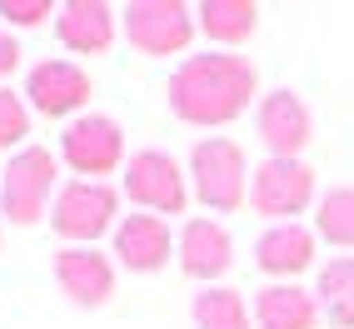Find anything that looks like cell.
Returning a JSON list of instances; mask_svg holds the SVG:
<instances>
[{"label":"cell","instance_id":"obj_11","mask_svg":"<svg viewBox=\"0 0 354 329\" xmlns=\"http://www.w3.org/2000/svg\"><path fill=\"white\" fill-rule=\"evenodd\" d=\"M50 274L75 310H100L115 294V260L100 254L95 245H60L50 260Z\"/></svg>","mask_w":354,"mask_h":329},{"label":"cell","instance_id":"obj_9","mask_svg":"<svg viewBox=\"0 0 354 329\" xmlns=\"http://www.w3.org/2000/svg\"><path fill=\"white\" fill-rule=\"evenodd\" d=\"M26 105L35 115H45V120H75V115H85L90 95H95V85H90V70L75 65V60H60V55H45L26 70Z\"/></svg>","mask_w":354,"mask_h":329},{"label":"cell","instance_id":"obj_22","mask_svg":"<svg viewBox=\"0 0 354 329\" xmlns=\"http://www.w3.org/2000/svg\"><path fill=\"white\" fill-rule=\"evenodd\" d=\"M60 6H50V0H0V15H6V26L15 30H35L45 26V15H55Z\"/></svg>","mask_w":354,"mask_h":329},{"label":"cell","instance_id":"obj_20","mask_svg":"<svg viewBox=\"0 0 354 329\" xmlns=\"http://www.w3.org/2000/svg\"><path fill=\"white\" fill-rule=\"evenodd\" d=\"M315 234L324 245L354 250V185H335L315 205Z\"/></svg>","mask_w":354,"mask_h":329},{"label":"cell","instance_id":"obj_6","mask_svg":"<svg viewBox=\"0 0 354 329\" xmlns=\"http://www.w3.org/2000/svg\"><path fill=\"white\" fill-rule=\"evenodd\" d=\"M120 30L140 55H185L200 30L195 10L185 0H130L120 10Z\"/></svg>","mask_w":354,"mask_h":329},{"label":"cell","instance_id":"obj_18","mask_svg":"<svg viewBox=\"0 0 354 329\" xmlns=\"http://www.w3.org/2000/svg\"><path fill=\"white\" fill-rule=\"evenodd\" d=\"M315 299H319V310L329 314L335 329H354V254H339V260L319 265Z\"/></svg>","mask_w":354,"mask_h":329},{"label":"cell","instance_id":"obj_14","mask_svg":"<svg viewBox=\"0 0 354 329\" xmlns=\"http://www.w3.org/2000/svg\"><path fill=\"white\" fill-rule=\"evenodd\" d=\"M315 245H319V234L304 229L299 220L270 225L254 240V265H259V274H270L274 285H295V274H304L315 265Z\"/></svg>","mask_w":354,"mask_h":329},{"label":"cell","instance_id":"obj_21","mask_svg":"<svg viewBox=\"0 0 354 329\" xmlns=\"http://www.w3.org/2000/svg\"><path fill=\"white\" fill-rule=\"evenodd\" d=\"M30 105L20 90L0 85V150H26V135H30Z\"/></svg>","mask_w":354,"mask_h":329},{"label":"cell","instance_id":"obj_3","mask_svg":"<svg viewBox=\"0 0 354 329\" xmlns=\"http://www.w3.org/2000/svg\"><path fill=\"white\" fill-rule=\"evenodd\" d=\"M250 160L245 150L234 145L230 135H209V140H195L190 150V195L215 209V215H234L245 200H250Z\"/></svg>","mask_w":354,"mask_h":329},{"label":"cell","instance_id":"obj_4","mask_svg":"<svg viewBox=\"0 0 354 329\" xmlns=\"http://www.w3.org/2000/svg\"><path fill=\"white\" fill-rule=\"evenodd\" d=\"M120 225V190L105 180H65L50 205V229L65 245H95Z\"/></svg>","mask_w":354,"mask_h":329},{"label":"cell","instance_id":"obj_16","mask_svg":"<svg viewBox=\"0 0 354 329\" xmlns=\"http://www.w3.org/2000/svg\"><path fill=\"white\" fill-rule=\"evenodd\" d=\"M250 310H254L259 329H315L324 314L315 290H304V285H265Z\"/></svg>","mask_w":354,"mask_h":329},{"label":"cell","instance_id":"obj_13","mask_svg":"<svg viewBox=\"0 0 354 329\" xmlns=\"http://www.w3.org/2000/svg\"><path fill=\"white\" fill-rule=\"evenodd\" d=\"M55 35L75 55H105L120 35V10H110L105 0H65L55 10Z\"/></svg>","mask_w":354,"mask_h":329},{"label":"cell","instance_id":"obj_5","mask_svg":"<svg viewBox=\"0 0 354 329\" xmlns=\"http://www.w3.org/2000/svg\"><path fill=\"white\" fill-rule=\"evenodd\" d=\"M125 130L115 115L85 110L60 130V164H70L80 180H105L115 170H125Z\"/></svg>","mask_w":354,"mask_h":329},{"label":"cell","instance_id":"obj_17","mask_svg":"<svg viewBox=\"0 0 354 329\" xmlns=\"http://www.w3.org/2000/svg\"><path fill=\"white\" fill-rule=\"evenodd\" d=\"M195 20H200L205 40L234 50V45H245L259 30V6H254V0H205V6L195 10Z\"/></svg>","mask_w":354,"mask_h":329},{"label":"cell","instance_id":"obj_2","mask_svg":"<svg viewBox=\"0 0 354 329\" xmlns=\"http://www.w3.org/2000/svg\"><path fill=\"white\" fill-rule=\"evenodd\" d=\"M50 195H60V150H45V145L15 150L10 164L0 170V215L20 229H30L55 205Z\"/></svg>","mask_w":354,"mask_h":329},{"label":"cell","instance_id":"obj_1","mask_svg":"<svg viewBox=\"0 0 354 329\" xmlns=\"http://www.w3.org/2000/svg\"><path fill=\"white\" fill-rule=\"evenodd\" d=\"M165 100H170L175 120L195 130H220V125H234L250 105H259V70L250 55H234V50L185 55L170 85H165Z\"/></svg>","mask_w":354,"mask_h":329},{"label":"cell","instance_id":"obj_23","mask_svg":"<svg viewBox=\"0 0 354 329\" xmlns=\"http://www.w3.org/2000/svg\"><path fill=\"white\" fill-rule=\"evenodd\" d=\"M15 70H20V40L10 30H0V85H6Z\"/></svg>","mask_w":354,"mask_h":329},{"label":"cell","instance_id":"obj_15","mask_svg":"<svg viewBox=\"0 0 354 329\" xmlns=\"http://www.w3.org/2000/svg\"><path fill=\"white\" fill-rule=\"evenodd\" d=\"M115 260L130 274H160L170 265V225L160 215H125L115 225Z\"/></svg>","mask_w":354,"mask_h":329},{"label":"cell","instance_id":"obj_10","mask_svg":"<svg viewBox=\"0 0 354 329\" xmlns=\"http://www.w3.org/2000/svg\"><path fill=\"white\" fill-rule=\"evenodd\" d=\"M254 135L270 150V160H299L315 140V115L295 90H270L254 105Z\"/></svg>","mask_w":354,"mask_h":329},{"label":"cell","instance_id":"obj_19","mask_svg":"<svg viewBox=\"0 0 354 329\" xmlns=\"http://www.w3.org/2000/svg\"><path fill=\"white\" fill-rule=\"evenodd\" d=\"M190 319H195V329H250V324H254V310L245 304L240 290H230V285H205V290L190 299Z\"/></svg>","mask_w":354,"mask_h":329},{"label":"cell","instance_id":"obj_8","mask_svg":"<svg viewBox=\"0 0 354 329\" xmlns=\"http://www.w3.org/2000/svg\"><path fill=\"white\" fill-rule=\"evenodd\" d=\"M125 195L140 205L145 215H185L190 205V170L170 155V150H135L125 160Z\"/></svg>","mask_w":354,"mask_h":329},{"label":"cell","instance_id":"obj_7","mask_svg":"<svg viewBox=\"0 0 354 329\" xmlns=\"http://www.w3.org/2000/svg\"><path fill=\"white\" fill-rule=\"evenodd\" d=\"M310 205H319V185L315 170L304 160H259L250 175V209L265 215L270 225H290L295 215H304Z\"/></svg>","mask_w":354,"mask_h":329},{"label":"cell","instance_id":"obj_12","mask_svg":"<svg viewBox=\"0 0 354 329\" xmlns=\"http://www.w3.org/2000/svg\"><path fill=\"white\" fill-rule=\"evenodd\" d=\"M175 254H180V270L190 279L220 285V279L230 274V265H234V240H230V229L220 220L195 215V220H185L180 240H175Z\"/></svg>","mask_w":354,"mask_h":329}]
</instances>
